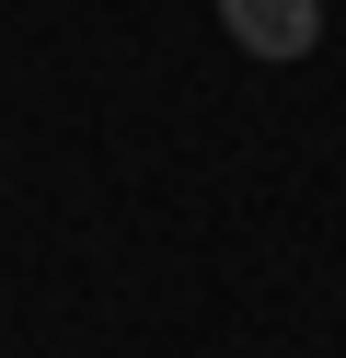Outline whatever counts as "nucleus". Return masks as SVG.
Segmentation results:
<instances>
[{
  "label": "nucleus",
  "instance_id": "obj_1",
  "mask_svg": "<svg viewBox=\"0 0 346 358\" xmlns=\"http://www.w3.org/2000/svg\"><path fill=\"white\" fill-rule=\"evenodd\" d=\"M219 35L266 70H289V58L323 47V0H219Z\"/></svg>",
  "mask_w": 346,
  "mask_h": 358
}]
</instances>
